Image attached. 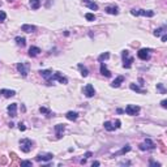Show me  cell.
I'll return each instance as SVG.
<instances>
[{
	"instance_id": "cell-1",
	"label": "cell",
	"mask_w": 167,
	"mask_h": 167,
	"mask_svg": "<svg viewBox=\"0 0 167 167\" xmlns=\"http://www.w3.org/2000/svg\"><path fill=\"white\" fill-rule=\"evenodd\" d=\"M121 58H123V67L125 69H129L132 67V63L134 62V58L133 56H129V52L127 50L123 51V54H121Z\"/></svg>"
},
{
	"instance_id": "cell-2",
	"label": "cell",
	"mask_w": 167,
	"mask_h": 167,
	"mask_svg": "<svg viewBox=\"0 0 167 167\" xmlns=\"http://www.w3.org/2000/svg\"><path fill=\"white\" fill-rule=\"evenodd\" d=\"M33 145H34V142L32 140H29V138L20 140V149L24 151V153H29V151L33 149Z\"/></svg>"
},
{
	"instance_id": "cell-3",
	"label": "cell",
	"mask_w": 167,
	"mask_h": 167,
	"mask_svg": "<svg viewBox=\"0 0 167 167\" xmlns=\"http://www.w3.org/2000/svg\"><path fill=\"white\" fill-rule=\"evenodd\" d=\"M131 13L133 14V16H145V17H153L155 14L154 11H145V9H138V11L132 9Z\"/></svg>"
},
{
	"instance_id": "cell-4",
	"label": "cell",
	"mask_w": 167,
	"mask_h": 167,
	"mask_svg": "<svg viewBox=\"0 0 167 167\" xmlns=\"http://www.w3.org/2000/svg\"><path fill=\"white\" fill-rule=\"evenodd\" d=\"M124 112L127 114V115H131V116H134V115H137V114L140 112V107L138 106H136V104H128Z\"/></svg>"
},
{
	"instance_id": "cell-5",
	"label": "cell",
	"mask_w": 167,
	"mask_h": 167,
	"mask_svg": "<svg viewBox=\"0 0 167 167\" xmlns=\"http://www.w3.org/2000/svg\"><path fill=\"white\" fill-rule=\"evenodd\" d=\"M29 68H30V65H29L27 63H18V64H17V71L21 73L22 77H26V76H27Z\"/></svg>"
},
{
	"instance_id": "cell-6",
	"label": "cell",
	"mask_w": 167,
	"mask_h": 167,
	"mask_svg": "<svg viewBox=\"0 0 167 167\" xmlns=\"http://www.w3.org/2000/svg\"><path fill=\"white\" fill-rule=\"evenodd\" d=\"M138 148H140V150H153V149H155V144L150 138H146L144 144H140Z\"/></svg>"
},
{
	"instance_id": "cell-7",
	"label": "cell",
	"mask_w": 167,
	"mask_h": 167,
	"mask_svg": "<svg viewBox=\"0 0 167 167\" xmlns=\"http://www.w3.org/2000/svg\"><path fill=\"white\" fill-rule=\"evenodd\" d=\"M54 80H56V81H59L60 84H63V85H65V84H68V78L65 77V76H62V73H59V72H56L52 77L48 80V82H51V81H54Z\"/></svg>"
},
{
	"instance_id": "cell-8",
	"label": "cell",
	"mask_w": 167,
	"mask_h": 167,
	"mask_svg": "<svg viewBox=\"0 0 167 167\" xmlns=\"http://www.w3.org/2000/svg\"><path fill=\"white\" fill-rule=\"evenodd\" d=\"M84 94H85L88 98H92V97L95 95V89H94V86L92 84H88V85L84 88Z\"/></svg>"
},
{
	"instance_id": "cell-9",
	"label": "cell",
	"mask_w": 167,
	"mask_h": 167,
	"mask_svg": "<svg viewBox=\"0 0 167 167\" xmlns=\"http://www.w3.org/2000/svg\"><path fill=\"white\" fill-rule=\"evenodd\" d=\"M150 51H151L150 48H141V50L137 52L138 59H141V60H149V58H150L149 52H150Z\"/></svg>"
},
{
	"instance_id": "cell-10",
	"label": "cell",
	"mask_w": 167,
	"mask_h": 167,
	"mask_svg": "<svg viewBox=\"0 0 167 167\" xmlns=\"http://www.w3.org/2000/svg\"><path fill=\"white\" fill-rule=\"evenodd\" d=\"M65 129V124H56L55 125V132H56V137L62 138L63 137V132Z\"/></svg>"
},
{
	"instance_id": "cell-11",
	"label": "cell",
	"mask_w": 167,
	"mask_h": 167,
	"mask_svg": "<svg viewBox=\"0 0 167 167\" xmlns=\"http://www.w3.org/2000/svg\"><path fill=\"white\" fill-rule=\"evenodd\" d=\"M54 158V155H52L51 153H47V154H38L37 157H35V159L38 162H43V161H51V159Z\"/></svg>"
},
{
	"instance_id": "cell-12",
	"label": "cell",
	"mask_w": 167,
	"mask_h": 167,
	"mask_svg": "<svg viewBox=\"0 0 167 167\" xmlns=\"http://www.w3.org/2000/svg\"><path fill=\"white\" fill-rule=\"evenodd\" d=\"M7 110H8V114H9L12 118L17 116V103H11Z\"/></svg>"
},
{
	"instance_id": "cell-13",
	"label": "cell",
	"mask_w": 167,
	"mask_h": 167,
	"mask_svg": "<svg viewBox=\"0 0 167 167\" xmlns=\"http://www.w3.org/2000/svg\"><path fill=\"white\" fill-rule=\"evenodd\" d=\"M41 52H42V51H41V48H39V47L32 46V47L29 48V56H30V58H35V56L39 55Z\"/></svg>"
},
{
	"instance_id": "cell-14",
	"label": "cell",
	"mask_w": 167,
	"mask_h": 167,
	"mask_svg": "<svg viewBox=\"0 0 167 167\" xmlns=\"http://www.w3.org/2000/svg\"><path fill=\"white\" fill-rule=\"evenodd\" d=\"M0 94H3L5 98H11L13 95H16V92L14 90H9V89H2L0 90Z\"/></svg>"
},
{
	"instance_id": "cell-15",
	"label": "cell",
	"mask_w": 167,
	"mask_h": 167,
	"mask_svg": "<svg viewBox=\"0 0 167 167\" xmlns=\"http://www.w3.org/2000/svg\"><path fill=\"white\" fill-rule=\"evenodd\" d=\"M65 118H67L68 120H71V121H74V120H77L78 114L76 112V111H68V112L65 114Z\"/></svg>"
},
{
	"instance_id": "cell-16",
	"label": "cell",
	"mask_w": 167,
	"mask_h": 167,
	"mask_svg": "<svg viewBox=\"0 0 167 167\" xmlns=\"http://www.w3.org/2000/svg\"><path fill=\"white\" fill-rule=\"evenodd\" d=\"M21 30H22V32H25V33H34L35 32V26L34 25H27V24H25V25L21 26Z\"/></svg>"
},
{
	"instance_id": "cell-17",
	"label": "cell",
	"mask_w": 167,
	"mask_h": 167,
	"mask_svg": "<svg viewBox=\"0 0 167 167\" xmlns=\"http://www.w3.org/2000/svg\"><path fill=\"white\" fill-rule=\"evenodd\" d=\"M101 74H103L104 77H111V72L107 69L104 63H101Z\"/></svg>"
},
{
	"instance_id": "cell-18",
	"label": "cell",
	"mask_w": 167,
	"mask_h": 167,
	"mask_svg": "<svg viewBox=\"0 0 167 167\" xmlns=\"http://www.w3.org/2000/svg\"><path fill=\"white\" fill-rule=\"evenodd\" d=\"M124 81V76H119V77H116L115 80L112 81L111 84V88H119L120 86V84Z\"/></svg>"
},
{
	"instance_id": "cell-19",
	"label": "cell",
	"mask_w": 167,
	"mask_h": 167,
	"mask_svg": "<svg viewBox=\"0 0 167 167\" xmlns=\"http://www.w3.org/2000/svg\"><path fill=\"white\" fill-rule=\"evenodd\" d=\"M106 11V13H108V14H114V16H115V14H118L119 13V8L116 5H112V7H107V8L104 9Z\"/></svg>"
},
{
	"instance_id": "cell-20",
	"label": "cell",
	"mask_w": 167,
	"mask_h": 167,
	"mask_svg": "<svg viewBox=\"0 0 167 167\" xmlns=\"http://www.w3.org/2000/svg\"><path fill=\"white\" fill-rule=\"evenodd\" d=\"M39 73L42 74V77L46 78L47 81L52 77V71H51V69H43V71H39Z\"/></svg>"
},
{
	"instance_id": "cell-21",
	"label": "cell",
	"mask_w": 167,
	"mask_h": 167,
	"mask_svg": "<svg viewBox=\"0 0 167 167\" xmlns=\"http://www.w3.org/2000/svg\"><path fill=\"white\" fill-rule=\"evenodd\" d=\"M129 89L133 90V92H136V93H140V94H145V93H146L145 89H141L140 86L134 85V84H131V85H129Z\"/></svg>"
},
{
	"instance_id": "cell-22",
	"label": "cell",
	"mask_w": 167,
	"mask_h": 167,
	"mask_svg": "<svg viewBox=\"0 0 167 167\" xmlns=\"http://www.w3.org/2000/svg\"><path fill=\"white\" fill-rule=\"evenodd\" d=\"M128 151H131V145H125L124 148H121L118 153H115L114 155H124V154H127Z\"/></svg>"
},
{
	"instance_id": "cell-23",
	"label": "cell",
	"mask_w": 167,
	"mask_h": 167,
	"mask_svg": "<svg viewBox=\"0 0 167 167\" xmlns=\"http://www.w3.org/2000/svg\"><path fill=\"white\" fill-rule=\"evenodd\" d=\"M30 7H32V9H34V11L39 9V7H41V0H30Z\"/></svg>"
},
{
	"instance_id": "cell-24",
	"label": "cell",
	"mask_w": 167,
	"mask_h": 167,
	"mask_svg": "<svg viewBox=\"0 0 167 167\" xmlns=\"http://www.w3.org/2000/svg\"><path fill=\"white\" fill-rule=\"evenodd\" d=\"M78 69L81 72V76L82 77H88V74H89V71H88V68L85 65H82V64H78Z\"/></svg>"
},
{
	"instance_id": "cell-25",
	"label": "cell",
	"mask_w": 167,
	"mask_h": 167,
	"mask_svg": "<svg viewBox=\"0 0 167 167\" xmlns=\"http://www.w3.org/2000/svg\"><path fill=\"white\" fill-rule=\"evenodd\" d=\"M14 41H16V43L18 44V46H21V47H24L26 44V39L24 37H16V38H14Z\"/></svg>"
},
{
	"instance_id": "cell-26",
	"label": "cell",
	"mask_w": 167,
	"mask_h": 167,
	"mask_svg": "<svg viewBox=\"0 0 167 167\" xmlns=\"http://www.w3.org/2000/svg\"><path fill=\"white\" fill-rule=\"evenodd\" d=\"M104 129L106 131H108V132H112V131H115V125H112V123H110V121H104Z\"/></svg>"
},
{
	"instance_id": "cell-27",
	"label": "cell",
	"mask_w": 167,
	"mask_h": 167,
	"mask_svg": "<svg viewBox=\"0 0 167 167\" xmlns=\"http://www.w3.org/2000/svg\"><path fill=\"white\" fill-rule=\"evenodd\" d=\"M108 58H110V54H108V52H104V54H101L99 55V58H98V62L102 63V62H104V60H107Z\"/></svg>"
},
{
	"instance_id": "cell-28",
	"label": "cell",
	"mask_w": 167,
	"mask_h": 167,
	"mask_svg": "<svg viewBox=\"0 0 167 167\" xmlns=\"http://www.w3.org/2000/svg\"><path fill=\"white\" fill-rule=\"evenodd\" d=\"M167 27L166 26H162V27H158V29H155V32H154V35L155 37H159L162 33H164V30H166Z\"/></svg>"
},
{
	"instance_id": "cell-29",
	"label": "cell",
	"mask_w": 167,
	"mask_h": 167,
	"mask_svg": "<svg viewBox=\"0 0 167 167\" xmlns=\"http://www.w3.org/2000/svg\"><path fill=\"white\" fill-rule=\"evenodd\" d=\"M39 112H41V114H46V116H47V118H50V116H51L50 110H48V108H46V107H41V108H39Z\"/></svg>"
},
{
	"instance_id": "cell-30",
	"label": "cell",
	"mask_w": 167,
	"mask_h": 167,
	"mask_svg": "<svg viewBox=\"0 0 167 167\" xmlns=\"http://www.w3.org/2000/svg\"><path fill=\"white\" fill-rule=\"evenodd\" d=\"M157 89L161 92V94H166V88L163 86V84H157Z\"/></svg>"
},
{
	"instance_id": "cell-31",
	"label": "cell",
	"mask_w": 167,
	"mask_h": 167,
	"mask_svg": "<svg viewBox=\"0 0 167 167\" xmlns=\"http://www.w3.org/2000/svg\"><path fill=\"white\" fill-rule=\"evenodd\" d=\"M88 4V7L90 9H93V11H97L98 9V4H95V3H92V2H89V3H86Z\"/></svg>"
},
{
	"instance_id": "cell-32",
	"label": "cell",
	"mask_w": 167,
	"mask_h": 167,
	"mask_svg": "<svg viewBox=\"0 0 167 167\" xmlns=\"http://www.w3.org/2000/svg\"><path fill=\"white\" fill-rule=\"evenodd\" d=\"M85 18L88 20V21H95V16L93 13H86L85 14Z\"/></svg>"
},
{
	"instance_id": "cell-33",
	"label": "cell",
	"mask_w": 167,
	"mask_h": 167,
	"mask_svg": "<svg viewBox=\"0 0 167 167\" xmlns=\"http://www.w3.org/2000/svg\"><path fill=\"white\" fill-rule=\"evenodd\" d=\"M20 166H33V162L32 161H21Z\"/></svg>"
},
{
	"instance_id": "cell-34",
	"label": "cell",
	"mask_w": 167,
	"mask_h": 167,
	"mask_svg": "<svg viewBox=\"0 0 167 167\" xmlns=\"http://www.w3.org/2000/svg\"><path fill=\"white\" fill-rule=\"evenodd\" d=\"M5 18H7V14H5V12H4V11H0V22H3Z\"/></svg>"
},
{
	"instance_id": "cell-35",
	"label": "cell",
	"mask_w": 167,
	"mask_h": 167,
	"mask_svg": "<svg viewBox=\"0 0 167 167\" xmlns=\"http://www.w3.org/2000/svg\"><path fill=\"white\" fill-rule=\"evenodd\" d=\"M7 162H8V161H7V157H3L2 159H0V164H7Z\"/></svg>"
},
{
	"instance_id": "cell-36",
	"label": "cell",
	"mask_w": 167,
	"mask_h": 167,
	"mask_svg": "<svg viewBox=\"0 0 167 167\" xmlns=\"http://www.w3.org/2000/svg\"><path fill=\"white\" fill-rule=\"evenodd\" d=\"M150 166H157V167H159V166H161V163H158V162H154L153 161V159H151V161H150V163H149Z\"/></svg>"
},
{
	"instance_id": "cell-37",
	"label": "cell",
	"mask_w": 167,
	"mask_h": 167,
	"mask_svg": "<svg viewBox=\"0 0 167 167\" xmlns=\"http://www.w3.org/2000/svg\"><path fill=\"white\" fill-rule=\"evenodd\" d=\"M18 129H20V131H22V132H24V131L26 129V127H25L24 124H22V123H20V124H18Z\"/></svg>"
},
{
	"instance_id": "cell-38",
	"label": "cell",
	"mask_w": 167,
	"mask_h": 167,
	"mask_svg": "<svg viewBox=\"0 0 167 167\" xmlns=\"http://www.w3.org/2000/svg\"><path fill=\"white\" fill-rule=\"evenodd\" d=\"M120 127H121V121L118 119V120L115 121V128H120Z\"/></svg>"
},
{
	"instance_id": "cell-39",
	"label": "cell",
	"mask_w": 167,
	"mask_h": 167,
	"mask_svg": "<svg viewBox=\"0 0 167 167\" xmlns=\"http://www.w3.org/2000/svg\"><path fill=\"white\" fill-rule=\"evenodd\" d=\"M161 106H162L163 108H167V101H166V99H163V101L161 102Z\"/></svg>"
},
{
	"instance_id": "cell-40",
	"label": "cell",
	"mask_w": 167,
	"mask_h": 167,
	"mask_svg": "<svg viewBox=\"0 0 167 167\" xmlns=\"http://www.w3.org/2000/svg\"><path fill=\"white\" fill-rule=\"evenodd\" d=\"M92 155H93V153H92V151H88V153L85 154V158H90Z\"/></svg>"
},
{
	"instance_id": "cell-41",
	"label": "cell",
	"mask_w": 167,
	"mask_h": 167,
	"mask_svg": "<svg viewBox=\"0 0 167 167\" xmlns=\"http://www.w3.org/2000/svg\"><path fill=\"white\" fill-rule=\"evenodd\" d=\"M166 41H167V35L163 34V35H162V42H166Z\"/></svg>"
},
{
	"instance_id": "cell-42",
	"label": "cell",
	"mask_w": 167,
	"mask_h": 167,
	"mask_svg": "<svg viewBox=\"0 0 167 167\" xmlns=\"http://www.w3.org/2000/svg\"><path fill=\"white\" fill-rule=\"evenodd\" d=\"M99 164H101V163H99V162H98V161H95V162H93V167H94V166H99Z\"/></svg>"
},
{
	"instance_id": "cell-43",
	"label": "cell",
	"mask_w": 167,
	"mask_h": 167,
	"mask_svg": "<svg viewBox=\"0 0 167 167\" xmlns=\"http://www.w3.org/2000/svg\"><path fill=\"white\" fill-rule=\"evenodd\" d=\"M81 163H82V164H85V163H86V158H84V159H81Z\"/></svg>"
},
{
	"instance_id": "cell-44",
	"label": "cell",
	"mask_w": 167,
	"mask_h": 167,
	"mask_svg": "<svg viewBox=\"0 0 167 167\" xmlns=\"http://www.w3.org/2000/svg\"><path fill=\"white\" fill-rule=\"evenodd\" d=\"M121 112H124V111L121 110V108H118V114H121Z\"/></svg>"
}]
</instances>
